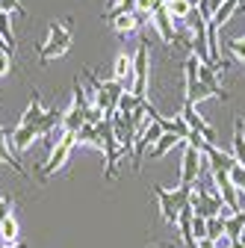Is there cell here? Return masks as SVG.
Returning a JSON list of instances; mask_svg holds the SVG:
<instances>
[{"label":"cell","instance_id":"obj_27","mask_svg":"<svg viewBox=\"0 0 245 248\" xmlns=\"http://www.w3.org/2000/svg\"><path fill=\"white\" fill-rule=\"evenodd\" d=\"M0 9L9 12V15H27V9H24L21 0H0Z\"/></svg>","mask_w":245,"mask_h":248},{"label":"cell","instance_id":"obj_2","mask_svg":"<svg viewBox=\"0 0 245 248\" xmlns=\"http://www.w3.org/2000/svg\"><path fill=\"white\" fill-rule=\"evenodd\" d=\"M68 47H71V18H65V21H50V36H47V42H39L36 45L39 62H42V65H47L50 59L62 56Z\"/></svg>","mask_w":245,"mask_h":248},{"label":"cell","instance_id":"obj_5","mask_svg":"<svg viewBox=\"0 0 245 248\" xmlns=\"http://www.w3.org/2000/svg\"><path fill=\"white\" fill-rule=\"evenodd\" d=\"M186 145V142H183ZM204 163H207V157L198 151V148H192V145H186L183 148V163H180V183L177 186H195L198 183V177H201V169H204Z\"/></svg>","mask_w":245,"mask_h":248},{"label":"cell","instance_id":"obj_10","mask_svg":"<svg viewBox=\"0 0 245 248\" xmlns=\"http://www.w3.org/2000/svg\"><path fill=\"white\" fill-rule=\"evenodd\" d=\"M198 83H204L207 89H210V95H216V98H225L228 101V92H225V86L219 83V71L213 68V65H198Z\"/></svg>","mask_w":245,"mask_h":248},{"label":"cell","instance_id":"obj_4","mask_svg":"<svg viewBox=\"0 0 245 248\" xmlns=\"http://www.w3.org/2000/svg\"><path fill=\"white\" fill-rule=\"evenodd\" d=\"M74 145H77V136L74 133H65L62 139L56 142V148L50 151V157H47V163L39 169V183H47V177L50 174H56L59 169L65 166V160L71 157V151H74Z\"/></svg>","mask_w":245,"mask_h":248},{"label":"cell","instance_id":"obj_19","mask_svg":"<svg viewBox=\"0 0 245 248\" xmlns=\"http://www.w3.org/2000/svg\"><path fill=\"white\" fill-rule=\"evenodd\" d=\"M118 36H130V33H136L139 30V21H136V15H121V18H115L112 24H109Z\"/></svg>","mask_w":245,"mask_h":248},{"label":"cell","instance_id":"obj_28","mask_svg":"<svg viewBox=\"0 0 245 248\" xmlns=\"http://www.w3.org/2000/svg\"><path fill=\"white\" fill-rule=\"evenodd\" d=\"M12 216V198H0V225Z\"/></svg>","mask_w":245,"mask_h":248},{"label":"cell","instance_id":"obj_33","mask_svg":"<svg viewBox=\"0 0 245 248\" xmlns=\"http://www.w3.org/2000/svg\"><path fill=\"white\" fill-rule=\"evenodd\" d=\"M0 133H3V127H0Z\"/></svg>","mask_w":245,"mask_h":248},{"label":"cell","instance_id":"obj_7","mask_svg":"<svg viewBox=\"0 0 245 248\" xmlns=\"http://www.w3.org/2000/svg\"><path fill=\"white\" fill-rule=\"evenodd\" d=\"M133 95L136 98H148V39L142 36V42H139V50H136V56H133Z\"/></svg>","mask_w":245,"mask_h":248},{"label":"cell","instance_id":"obj_17","mask_svg":"<svg viewBox=\"0 0 245 248\" xmlns=\"http://www.w3.org/2000/svg\"><path fill=\"white\" fill-rule=\"evenodd\" d=\"M239 6H242V0H225V3H222V9H219L216 15H213V21H210V24H216V27L222 30V27L230 21V15H233Z\"/></svg>","mask_w":245,"mask_h":248},{"label":"cell","instance_id":"obj_26","mask_svg":"<svg viewBox=\"0 0 245 248\" xmlns=\"http://www.w3.org/2000/svg\"><path fill=\"white\" fill-rule=\"evenodd\" d=\"M192 236H195V242L207 239V219H201V216H192Z\"/></svg>","mask_w":245,"mask_h":248},{"label":"cell","instance_id":"obj_12","mask_svg":"<svg viewBox=\"0 0 245 248\" xmlns=\"http://www.w3.org/2000/svg\"><path fill=\"white\" fill-rule=\"evenodd\" d=\"M0 163H3V166H12L21 177H30L27 174V169L18 163V157H15V151H12V142H9V133L3 130V133H0Z\"/></svg>","mask_w":245,"mask_h":248},{"label":"cell","instance_id":"obj_9","mask_svg":"<svg viewBox=\"0 0 245 248\" xmlns=\"http://www.w3.org/2000/svg\"><path fill=\"white\" fill-rule=\"evenodd\" d=\"M42 133H39V127H33V124H18V127L9 133V142H12V151L15 154H21V151H27L30 145H33V139H39Z\"/></svg>","mask_w":245,"mask_h":248},{"label":"cell","instance_id":"obj_31","mask_svg":"<svg viewBox=\"0 0 245 248\" xmlns=\"http://www.w3.org/2000/svg\"><path fill=\"white\" fill-rule=\"evenodd\" d=\"M115 3H118V0H107V6H109V9H112V6H115Z\"/></svg>","mask_w":245,"mask_h":248},{"label":"cell","instance_id":"obj_32","mask_svg":"<svg viewBox=\"0 0 245 248\" xmlns=\"http://www.w3.org/2000/svg\"><path fill=\"white\" fill-rule=\"evenodd\" d=\"M230 248H242V245H239V242H230Z\"/></svg>","mask_w":245,"mask_h":248},{"label":"cell","instance_id":"obj_23","mask_svg":"<svg viewBox=\"0 0 245 248\" xmlns=\"http://www.w3.org/2000/svg\"><path fill=\"white\" fill-rule=\"evenodd\" d=\"M207 239H213V242L225 239V219H222V216H216V219H207Z\"/></svg>","mask_w":245,"mask_h":248},{"label":"cell","instance_id":"obj_15","mask_svg":"<svg viewBox=\"0 0 245 248\" xmlns=\"http://www.w3.org/2000/svg\"><path fill=\"white\" fill-rule=\"evenodd\" d=\"M242 231H245V210L242 213H233V216H228V219H225V239L228 242H236L242 236Z\"/></svg>","mask_w":245,"mask_h":248},{"label":"cell","instance_id":"obj_25","mask_svg":"<svg viewBox=\"0 0 245 248\" xmlns=\"http://www.w3.org/2000/svg\"><path fill=\"white\" fill-rule=\"evenodd\" d=\"M225 47H228L239 62H245V39H228V42H225Z\"/></svg>","mask_w":245,"mask_h":248},{"label":"cell","instance_id":"obj_1","mask_svg":"<svg viewBox=\"0 0 245 248\" xmlns=\"http://www.w3.org/2000/svg\"><path fill=\"white\" fill-rule=\"evenodd\" d=\"M151 192L157 195V201H160V213H163V219L168 222V225H177V219H180V210L183 207H192L189 201H192V186H177V189H163V186H151Z\"/></svg>","mask_w":245,"mask_h":248},{"label":"cell","instance_id":"obj_30","mask_svg":"<svg viewBox=\"0 0 245 248\" xmlns=\"http://www.w3.org/2000/svg\"><path fill=\"white\" fill-rule=\"evenodd\" d=\"M6 248H27L24 242H15V245H6Z\"/></svg>","mask_w":245,"mask_h":248},{"label":"cell","instance_id":"obj_24","mask_svg":"<svg viewBox=\"0 0 245 248\" xmlns=\"http://www.w3.org/2000/svg\"><path fill=\"white\" fill-rule=\"evenodd\" d=\"M228 177H230V183L236 186L239 192H245V166H239V163H236V166L228 171Z\"/></svg>","mask_w":245,"mask_h":248},{"label":"cell","instance_id":"obj_29","mask_svg":"<svg viewBox=\"0 0 245 248\" xmlns=\"http://www.w3.org/2000/svg\"><path fill=\"white\" fill-rule=\"evenodd\" d=\"M222 3H225V0H207V6L213 9V15H216V12L222 9Z\"/></svg>","mask_w":245,"mask_h":248},{"label":"cell","instance_id":"obj_16","mask_svg":"<svg viewBox=\"0 0 245 248\" xmlns=\"http://www.w3.org/2000/svg\"><path fill=\"white\" fill-rule=\"evenodd\" d=\"M233 160L239 163V166H245V136H242V118H236L233 121Z\"/></svg>","mask_w":245,"mask_h":248},{"label":"cell","instance_id":"obj_18","mask_svg":"<svg viewBox=\"0 0 245 248\" xmlns=\"http://www.w3.org/2000/svg\"><path fill=\"white\" fill-rule=\"evenodd\" d=\"M166 12L171 15V21H186L195 9L186 3V0H168V3H166Z\"/></svg>","mask_w":245,"mask_h":248},{"label":"cell","instance_id":"obj_8","mask_svg":"<svg viewBox=\"0 0 245 248\" xmlns=\"http://www.w3.org/2000/svg\"><path fill=\"white\" fill-rule=\"evenodd\" d=\"M154 27H157V33L163 36V42L166 45H180V36H177V30H174V21H171V15L166 12V3L154 12Z\"/></svg>","mask_w":245,"mask_h":248},{"label":"cell","instance_id":"obj_22","mask_svg":"<svg viewBox=\"0 0 245 248\" xmlns=\"http://www.w3.org/2000/svg\"><path fill=\"white\" fill-rule=\"evenodd\" d=\"M0 239H3L6 245H15L18 242V219H15V216H9V219L0 225Z\"/></svg>","mask_w":245,"mask_h":248},{"label":"cell","instance_id":"obj_3","mask_svg":"<svg viewBox=\"0 0 245 248\" xmlns=\"http://www.w3.org/2000/svg\"><path fill=\"white\" fill-rule=\"evenodd\" d=\"M192 213L195 216H201V219H216V216H222V219H228V216H233L228 207H225V201H222V195L213 189V186H192Z\"/></svg>","mask_w":245,"mask_h":248},{"label":"cell","instance_id":"obj_11","mask_svg":"<svg viewBox=\"0 0 245 248\" xmlns=\"http://www.w3.org/2000/svg\"><path fill=\"white\" fill-rule=\"evenodd\" d=\"M157 124H160V127H163V133H174L177 139H183V142H186L189 139V124L186 121H183V115H174V118H166V115H157L154 118Z\"/></svg>","mask_w":245,"mask_h":248},{"label":"cell","instance_id":"obj_20","mask_svg":"<svg viewBox=\"0 0 245 248\" xmlns=\"http://www.w3.org/2000/svg\"><path fill=\"white\" fill-rule=\"evenodd\" d=\"M142 107H145V101L136 98L133 92H124V95L118 98V112H121V115H130V112H136V109H142Z\"/></svg>","mask_w":245,"mask_h":248},{"label":"cell","instance_id":"obj_21","mask_svg":"<svg viewBox=\"0 0 245 248\" xmlns=\"http://www.w3.org/2000/svg\"><path fill=\"white\" fill-rule=\"evenodd\" d=\"M74 136H77V145H98L101 148V139H98V127H95V124H83Z\"/></svg>","mask_w":245,"mask_h":248},{"label":"cell","instance_id":"obj_34","mask_svg":"<svg viewBox=\"0 0 245 248\" xmlns=\"http://www.w3.org/2000/svg\"><path fill=\"white\" fill-rule=\"evenodd\" d=\"M242 3H245V0H242Z\"/></svg>","mask_w":245,"mask_h":248},{"label":"cell","instance_id":"obj_13","mask_svg":"<svg viewBox=\"0 0 245 248\" xmlns=\"http://www.w3.org/2000/svg\"><path fill=\"white\" fill-rule=\"evenodd\" d=\"M45 118V109H42V98H39V92H33V98H30V107L27 112L21 115V124H33V127H39Z\"/></svg>","mask_w":245,"mask_h":248},{"label":"cell","instance_id":"obj_14","mask_svg":"<svg viewBox=\"0 0 245 248\" xmlns=\"http://www.w3.org/2000/svg\"><path fill=\"white\" fill-rule=\"evenodd\" d=\"M180 142H183V139H177L174 133H163V139H160L157 145H151L145 157H151V160H160V157H166V154H168L174 145H180Z\"/></svg>","mask_w":245,"mask_h":248},{"label":"cell","instance_id":"obj_6","mask_svg":"<svg viewBox=\"0 0 245 248\" xmlns=\"http://www.w3.org/2000/svg\"><path fill=\"white\" fill-rule=\"evenodd\" d=\"M160 139H163V127H160L157 121L145 124V127H142V130L136 133V145H133V171H139V169H142L148 148H151V145H157Z\"/></svg>","mask_w":245,"mask_h":248}]
</instances>
